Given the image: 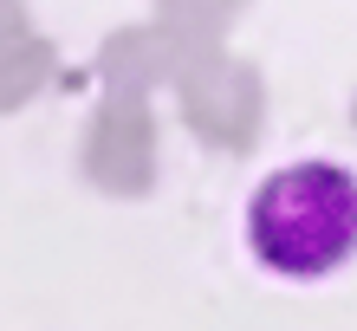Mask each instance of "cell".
<instances>
[{"mask_svg":"<svg viewBox=\"0 0 357 331\" xmlns=\"http://www.w3.org/2000/svg\"><path fill=\"white\" fill-rule=\"evenodd\" d=\"M247 240L280 279H325L357 254V176L344 162H286L247 201Z\"/></svg>","mask_w":357,"mask_h":331,"instance_id":"1","label":"cell"}]
</instances>
